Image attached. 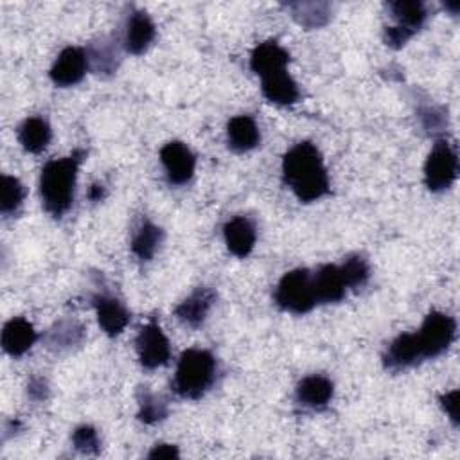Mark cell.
I'll return each instance as SVG.
<instances>
[{"label":"cell","instance_id":"obj_1","mask_svg":"<svg viewBox=\"0 0 460 460\" xmlns=\"http://www.w3.org/2000/svg\"><path fill=\"white\" fill-rule=\"evenodd\" d=\"M282 178L293 194L304 203L316 201L329 192V176L322 153L309 140L295 144L284 155Z\"/></svg>","mask_w":460,"mask_h":460},{"label":"cell","instance_id":"obj_2","mask_svg":"<svg viewBox=\"0 0 460 460\" xmlns=\"http://www.w3.org/2000/svg\"><path fill=\"white\" fill-rule=\"evenodd\" d=\"M86 153L83 149H75L72 155L63 158L49 160L40 176V196L45 210L61 217L74 203L77 171Z\"/></svg>","mask_w":460,"mask_h":460},{"label":"cell","instance_id":"obj_3","mask_svg":"<svg viewBox=\"0 0 460 460\" xmlns=\"http://www.w3.org/2000/svg\"><path fill=\"white\" fill-rule=\"evenodd\" d=\"M216 358L205 349H187L176 365L172 388L183 399H199L216 379Z\"/></svg>","mask_w":460,"mask_h":460},{"label":"cell","instance_id":"obj_4","mask_svg":"<svg viewBox=\"0 0 460 460\" xmlns=\"http://www.w3.org/2000/svg\"><path fill=\"white\" fill-rule=\"evenodd\" d=\"M275 302L280 309L295 314L309 313L318 304L313 289V273L304 268L284 273L275 289Z\"/></svg>","mask_w":460,"mask_h":460},{"label":"cell","instance_id":"obj_5","mask_svg":"<svg viewBox=\"0 0 460 460\" xmlns=\"http://www.w3.org/2000/svg\"><path fill=\"white\" fill-rule=\"evenodd\" d=\"M458 174V158L447 140L438 138L424 164V183L431 192L447 190Z\"/></svg>","mask_w":460,"mask_h":460},{"label":"cell","instance_id":"obj_6","mask_svg":"<svg viewBox=\"0 0 460 460\" xmlns=\"http://www.w3.org/2000/svg\"><path fill=\"white\" fill-rule=\"evenodd\" d=\"M419 341L422 345L426 359L437 358L442 352H446L456 336V322L453 316L431 311L426 314L420 329L417 331Z\"/></svg>","mask_w":460,"mask_h":460},{"label":"cell","instance_id":"obj_7","mask_svg":"<svg viewBox=\"0 0 460 460\" xmlns=\"http://www.w3.org/2000/svg\"><path fill=\"white\" fill-rule=\"evenodd\" d=\"M135 345H137L138 361L144 368H149V370L158 368L165 365L171 358L169 340L156 322H149L140 327Z\"/></svg>","mask_w":460,"mask_h":460},{"label":"cell","instance_id":"obj_8","mask_svg":"<svg viewBox=\"0 0 460 460\" xmlns=\"http://www.w3.org/2000/svg\"><path fill=\"white\" fill-rule=\"evenodd\" d=\"M160 162L165 169L167 180L172 185H183L187 183L192 174H194V167H196V156L194 153L180 140H172L167 142L162 149H160Z\"/></svg>","mask_w":460,"mask_h":460},{"label":"cell","instance_id":"obj_9","mask_svg":"<svg viewBox=\"0 0 460 460\" xmlns=\"http://www.w3.org/2000/svg\"><path fill=\"white\" fill-rule=\"evenodd\" d=\"M424 350L417 332H402L394 338L383 354V363L388 370L399 372L424 361Z\"/></svg>","mask_w":460,"mask_h":460},{"label":"cell","instance_id":"obj_10","mask_svg":"<svg viewBox=\"0 0 460 460\" xmlns=\"http://www.w3.org/2000/svg\"><path fill=\"white\" fill-rule=\"evenodd\" d=\"M88 68L90 66H88L86 50L79 47H66L59 52L49 75L56 86L66 88V86L77 84L84 77Z\"/></svg>","mask_w":460,"mask_h":460},{"label":"cell","instance_id":"obj_11","mask_svg":"<svg viewBox=\"0 0 460 460\" xmlns=\"http://www.w3.org/2000/svg\"><path fill=\"white\" fill-rule=\"evenodd\" d=\"M155 36H156V29L153 20L147 16V13L135 11L128 16L122 43L129 54L133 56L144 54L153 43Z\"/></svg>","mask_w":460,"mask_h":460},{"label":"cell","instance_id":"obj_12","mask_svg":"<svg viewBox=\"0 0 460 460\" xmlns=\"http://www.w3.org/2000/svg\"><path fill=\"white\" fill-rule=\"evenodd\" d=\"M214 302H216V293L210 288L199 286L185 300H181L176 305L174 314L185 325L199 327L205 322V318H207L210 307L214 305Z\"/></svg>","mask_w":460,"mask_h":460},{"label":"cell","instance_id":"obj_13","mask_svg":"<svg viewBox=\"0 0 460 460\" xmlns=\"http://www.w3.org/2000/svg\"><path fill=\"white\" fill-rule=\"evenodd\" d=\"M295 395L302 406L311 410H323L334 395V385L322 374H311L298 381Z\"/></svg>","mask_w":460,"mask_h":460},{"label":"cell","instance_id":"obj_14","mask_svg":"<svg viewBox=\"0 0 460 460\" xmlns=\"http://www.w3.org/2000/svg\"><path fill=\"white\" fill-rule=\"evenodd\" d=\"M289 54L282 49L275 40H268L259 43L250 56V68L259 75L266 77L270 74L288 70Z\"/></svg>","mask_w":460,"mask_h":460},{"label":"cell","instance_id":"obj_15","mask_svg":"<svg viewBox=\"0 0 460 460\" xmlns=\"http://www.w3.org/2000/svg\"><path fill=\"white\" fill-rule=\"evenodd\" d=\"M223 235L226 248L235 257H246L255 246L257 232L253 223L246 216H235L228 219L223 226Z\"/></svg>","mask_w":460,"mask_h":460},{"label":"cell","instance_id":"obj_16","mask_svg":"<svg viewBox=\"0 0 460 460\" xmlns=\"http://www.w3.org/2000/svg\"><path fill=\"white\" fill-rule=\"evenodd\" d=\"M38 340V334L32 327V323L22 316H14L9 322H5L2 329V349L13 356L20 358L23 356Z\"/></svg>","mask_w":460,"mask_h":460},{"label":"cell","instance_id":"obj_17","mask_svg":"<svg viewBox=\"0 0 460 460\" xmlns=\"http://www.w3.org/2000/svg\"><path fill=\"white\" fill-rule=\"evenodd\" d=\"M92 304L97 311V322L108 336L120 334L129 323V313L117 298L108 295H95Z\"/></svg>","mask_w":460,"mask_h":460},{"label":"cell","instance_id":"obj_18","mask_svg":"<svg viewBox=\"0 0 460 460\" xmlns=\"http://www.w3.org/2000/svg\"><path fill=\"white\" fill-rule=\"evenodd\" d=\"M313 289H314L316 302L331 304V302L343 300L347 293V286L341 277L340 266L325 264L318 268V271L313 273Z\"/></svg>","mask_w":460,"mask_h":460},{"label":"cell","instance_id":"obj_19","mask_svg":"<svg viewBox=\"0 0 460 460\" xmlns=\"http://www.w3.org/2000/svg\"><path fill=\"white\" fill-rule=\"evenodd\" d=\"M226 140L232 151L246 153L259 146L261 131L250 115H237L228 120Z\"/></svg>","mask_w":460,"mask_h":460},{"label":"cell","instance_id":"obj_20","mask_svg":"<svg viewBox=\"0 0 460 460\" xmlns=\"http://www.w3.org/2000/svg\"><path fill=\"white\" fill-rule=\"evenodd\" d=\"M261 90L270 102L279 106H289L296 102L300 97L298 86L288 74V70H280L266 77H261Z\"/></svg>","mask_w":460,"mask_h":460},{"label":"cell","instance_id":"obj_21","mask_svg":"<svg viewBox=\"0 0 460 460\" xmlns=\"http://www.w3.org/2000/svg\"><path fill=\"white\" fill-rule=\"evenodd\" d=\"M52 138V129L43 117H27L18 128V142L29 153H41Z\"/></svg>","mask_w":460,"mask_h":460},{"label":"cell","instance_id":"obj_22","mask_svg":"<svg viewBox=\"0 0 460 460\" xmlns=\"http://www.w3.org/2000/svg\"><path fill=\"white\" fill-rule=\"evenodd\" d=\"M288 11L305 29H320L329 23L332 7L327 2H291L286 4Z\"/></svg>","mask_w":460,"mask_h":460},{"label":"cell","instance_id":"obj_23","mask_svg":"<svg viewBox=\"0 0 460 460\" xmlns=\"http://www.w3.org/2000/svg\"><path fill=\"white\" fill-rule=\"evenodd\" d=\"M84 327L77 320H61L45 334V345L50 350H66L84 341Z\"/></svg>","mask_w":460,"mask_h":460},{"label":"cell","instance_id":"obj_24","mask_svg":"<svg viewBox=\"0 0 460 460\" xmlns=\"http://www.w3.org/2000/svg\"><path fill=\"white\" fill-rule=\"evenodd\" d=\"M162 239H164V230L156 226L153 221H149L147 217H142L140 225L137 226L131 237V252L140 261H149L158 250Z\"/></svg>","mask_w":460,"mask_h":460},{"label":"cell","instance_id":"obj_25","mask_svg":"<svg viewBox=\"0 0 460 460\" xmlns=\"http://www.w3.org/2000/svg\"><path fill=\"white\" fill-rule=\"evenodd\" d=\"M88 66L99 75H110L119 66V50L111 40L101 38L86 49Z\"/></svg>","mask_w":460,"mask_h":460},{"label":"cell","instance_id":"obj_26","mask_svg":"<svg viewBox=\"0 0 460 460\" xmlns=\"http://www.w3.org/2000/svg\"><path fill=\"white\" fill-rule=\"evenodd\" d=\"M388 9L392 16L395 18L397 25L406 29L408 32L415 34L426 22L428 18V9L422 2L419 0H399V2H390Z\"/></svg>","mask_w":460,"mask_h":460},{"label":"cell","instance_id":"obj_27","mask_svg":"<svg viewBox=\"0 0 460 460\" xmlns=\"http://www.w3.org/2000/svg\"><path fill=\"white\" fill-rule=\"evenodd\" d=\"M167 413L169 408L162 397L144 388L138 392V420H142L144 424H156L164 420Z\"/></svg>","mask_w":460,"mask_h":460},{"label":"cell","instance_id":"obj_28","mask_svg":"<svg viewBox=\"0 0 460 460\" xmlns=\"http://www.w3.org/2000/svg\"><path fill=\"white\" fill-rule=\"evenodd\" d=\"M23 196H25V189L20 183V180L14 176L4 174L0 181V212L4 216L14 214L22 207Z\"/></svg>","mask_w":460,"mask_h":460},{"label":"cell","instance_id":"obj_29","mask_svg":"<svg viewBox=\"0 0 460 460\" xmlns=\"http://www.w3.org/2000/svg\"><path fill=\"white\" fill-rule=\"evenodd\" d=\"M340 271L345 280V286L352 288V289L361 288L368 280V275H370V268L361 255L347 257L343 261V264L340 266Z\"/></svg>","mask_w":460,"mask_h":460},{"label":"cell","instance_id":"obj_30","mask_svg":"<svg viewBox=\"0 0 460 460\" xmlns=\"http://www.w3.org/2000/svg\"><path fill=\"white\" fill-rule=\"evenodd\" d=\"M72 442H74V447L83 455H97L101 449V440H99L97 429L88 424L77 426L74 429Z\"/></svg>","mask_w":460,"mask_h":460},{"label":"cell","instance_id":"obj_31","mask_svg":"<svg viewBox=\"0 0 460 460\" xmlns=\"http://www.w3.org/2000/svg\"><path fill=\"white\" fill-rule=\"evenodd\" d=\"M419 119H420L424 129L428 133H433V135L442 133L446 129V126H447L446 113L440 108H437V106H422V108H419Z\"/></svg>","mask_w":460,"mask_h":460},{"label":"cell","instance_id":"obj_32","mask_svg":"<svg viewBox=\"0 0 460 460\" xmlns=\"http://www.w3.org/2000/svg\"><path fill=\"white\" fill-rule=\"evenodd\" d=\"M411 36H413L411 32H408L406 29H402L399 25L385 29V43L392 49H401Z\"/></svg>","mask_w":460,"mask_h":460},{"label":"cell","instance_id":"obj_33","mask_svg":"<svg viewBox=\"0 0 460 460\" xmlns=\"http://www.w3.org/2000/svg\"><path fill=\"white\" fill-rule=\"evenodd\" d=\"M440 406L447 413L453 426H458V390H451L440 395Z\"/></svg>","mask_w":460,"mask_h":460},{"label":"cell","instance_id":"obj_34","mask_svg":"<svg viewBox=\"0 0 460 460\" xmlns=\"http://www.w3.org/2000/svg\"><path fill=\"white\" fill-rule=\"evenodd\" d=\"M27 394H29V397H31L32 401H43V399H47V395H49V385H47V381H45L43 377H40V376L31 377V381H29V385H27Z\"/></svg>","mask_w":460,"mask_h":460},{"label":"cell","instance_id":"obj_35","mask_svg":"<svg viewBox=\"0 0 460 460\" xmlns=\"http://www.w3.org/2000/svg\"><path fill=\"white\" fill-rule=\"evenodd\" d=\"M180 451L174 444H156L153 449L147 453V458L151 460H162V458H178Z\"/></svg>","mask_w":460,"mask_h":460},{"label":"cell","instance_id":"obj_36","mask_svg":"<svg viewBox=\"0 0 460 460\" xmlns=\"http://www.w3.org/2000/svg\"><path fill=\"white\" fill-rule=\"evenodd\" d=\"M104 194H106V190H104V187L99 185V183H93V185L90 187V190H88L90 201H101V199L104 198Z\"/></svg>","mask_w":460,"mask_h":460}]
</instances>
